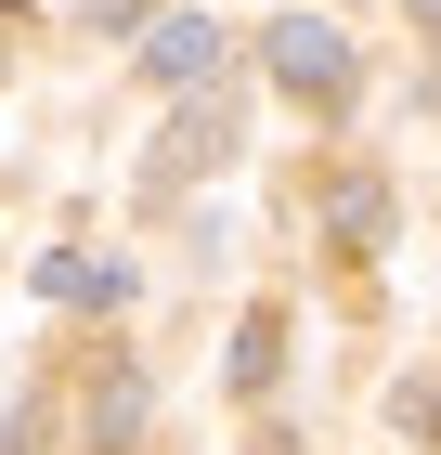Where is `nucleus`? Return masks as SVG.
Returning <instances> with one entry per match:
<instances>
[{
  "mask_svg": "<svg viewBox=\"0 0 441 455\" xmlns=\"http://www.w3.org/2000/svg\"><path fill=\"white\" fill-rule=\"evenodd\" d=\"M429 105H441V78H429Z\"/></svg>",
  "mask_w": 441,
  "mask_h": 455,
  "instance_id": "obj_11",
  "label": "nucleus"
},
{
  "mask_svg": "<svg viewBox=\"0 0 441 455\" xmlns=\"http://www.w3.org/2000/svg\"><path fill=\"white\" fill-rule=\"evenodd\" d=\"M39 299H66V313H117V299H130V274H117V260H91V247H52V260H39Z\"/></svg>",
  "mask_w": 441,
  "mask_h": 455,
  "instance_id": "obj_5",
  "label": "nucleus"
},
{
  "mask_svg": "<svg viewBox=\"0 0 441 455\" xmlns=\"http://www.w3.org/2000/svg\"><path fill=\"white\" fill-rule=\"evenodd\" d=\"M390 429H403V443H429V455H441V378H403V390H390Z\"/></svg>",
  "mask_w": 441,
  "mask_h": 455,
  "instance_id": "obj_8",
  "label": "nucleus"
},
{
  "mask_svg": "<svg viewBox=\"0 0 441 455\" xmlns=\"http://www.w3.org/2000/svg\"><path fill=\"white\" fill-rule=\"evenodd\" d=\"M0 66H13V13H0Z\"/></svg>",
  "mask_w": 441,
  "mask_h": 455,
  "instance_id": "obj_9",
  "label": "nucleus"
},
{
  "mask_svg": "<svg viewBox=\"0 0 441 455\" xmlns=\"http://www.w3.org/2000/svg\"><path fill=\"white\" fill-rule=\"evenodd\" d=\"M221 131H234V117H221V105H182V131H169V156H156V182L208 170V156H221Z\"/></svg>",
  "mask_w": 441,
  "mask_h": 455,
  "instance_id": "obj_7",
  "label": "nucleus"
},
{
  "mask_svg": "<svg viewBox=\"0 0 441 455\" xmlns=\"http://www.w3.org/2000/svg\"><path fill=\"white\" fill-rule=\"evenodd\" d=\"M143 417H156V378H143L130 351H104L91 390H78V455H130V443H143Z\"/></svg>",
  "mask_w": 441,
  "mask_h": 455,
  "instance_id": "obj_2",
  "label": "nucleus"
},
{
  "mask_svg": "<svg viewBox=\"0 0 441 455\" xmlns=\"http://www.w3.org/2000/svg\"><path fill=\"white\" fill-rule=\"evenodd\" d=\"M415 27H441V0H415Z\"/></svg>",
  "mask_w": 441,
  "mask_h": 455,
  "instance_id": "obj_10",
  "label": "nucleus"
},
{
  "mask_svg": "<svg viewBox=\"0 0 441 455\" xmlns=\"http://www.w3.org/2000/svg\"><path fill=\"white\" fill-rule=\"evenodd\" d=\"M311 221H325V247H338V260H376V247H390V182H376V170H325Z\"/></svg>",
  "mask_w": 441,
  "mask_h": 455,
  "instance_id": "obj_3",
  "label": "nucleus"
},
{
  "mask_svg": "<svg viewBox=\"0 0 441 455\" xmlns=\"http://www.w3.org/2000/svg\"><path fill=\"white\" fill-rule=\"evenodd\" d=\"M260 66H272V92H299V105H350V78H364L325 13H286V27L260 39Z\"/></svg>",
  "mask_w": 441,
  "mask_h": 455,
  "instance_id": "obj_1",
  "label": "nucleus"
},
{
  "mask_svg": "<svg viewBox=\"0 0 441 455\" xmlns=\"http://www.w3.org/2000/svg\"><path fill=\"white\" fill-rule=\"evenodd\" d=\"M221 378H234L247 403H260V390L286 378V313H247V325H234V351H221Z\"/></svg>",
  "mask_w": 441,
  "mask_h": 455,
  "instance_id": "obj_6",
  "label": "nucleus"
},
{
  "mask_svg": "<svg viewBox=\"0 0 441 455\" xmlns=\"http://www.w3.org/2000/svg\"><path fill=\"white\" fill-rule=\"evenodd\" d=\"M208 66H221V27L208 13H143V78L156 92H208Z\"/></svg>",
  "mask_w": 441,
  "mask_h": 455,
  "instance_id": "obj_4",
  "label": "nucleus"
}]
</instances>
